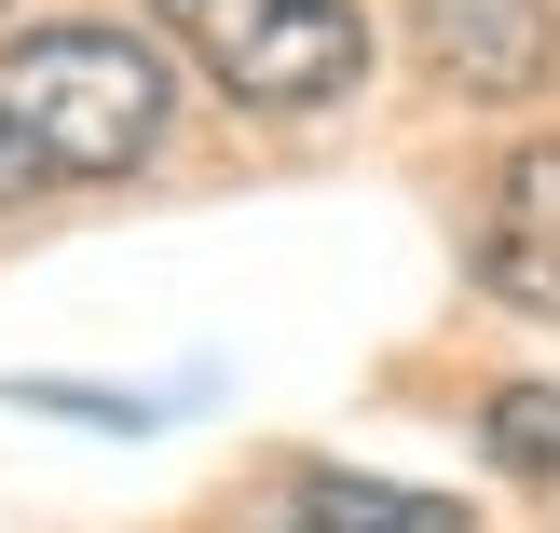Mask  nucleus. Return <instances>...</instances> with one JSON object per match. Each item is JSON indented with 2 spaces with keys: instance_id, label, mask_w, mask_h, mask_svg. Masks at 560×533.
<instances>
[{
  "instance_id": "obj_6",
  "label": "nucleus",
  "mask_w": 560,
  "mask_h": 533,
  "mask_svg": "<svg viewBox=\"0 0 560 533\" xmlns=\"http://www.w3.org/2000/svg\"><path fill=\"white\" fill-rule=\"evenodd\" d=\"M479 465H506L520 493H560V383H492L479 397Z\"/></svg>"
},
{
  "instance_id": "obj_4",
  "label": "nucleus",
  "mask_w": 560,
  "mask_h": 533,
  "mask_svg": "<svg viewBox=\"0 0 560 533\" xmlns=\"http://www.w3.org/2000/svg\"><path fill=\"white\" fill-rule=\"evenodd\" d=\"M410 69L452 109H520L560 82V0H410Z\"/></svg>"
},
{
  "instance_id": "obj_3",
  "label": "nucleus",
  "mask_w": 560,
  "mask_h": 533,
  "mask_svg": "<svg viewBox=\"0 0 560 533\" xmlns=\"http://www.w3.org/2000/svg\"><path fill=\"white\" fill-rule=\"evenodd\" d=\"M465 288L560 328V137H506L492 151L479 219H465Z\"/></svg>"
},
{
  "instance_id": "obj_5",
  "label": "nucleus",
  "mask_w": 560,
  "mask_h": 533,
  "mask_svg": "<svg viewBox=\"0 0 560 533\" xmlns=\"http://www.w3.org/2000/svg\"><path fill=\"white\" fill-rule=\"evenodd\" d=\"M246 533H479V507L424 479H370V465H288L246 493Z\"/></svg>"
},
{
  "instance_id": "obj_1",
  "label": "nucleus",
  "mask_w": 560,
  "mask_h": 533,
  "mask_svg": "<svg viewBox=\"0 0 560 533\" xmlns=\"http://www.w3.org/2000/svg\"><path fill=\"white\" fill-rule=\"evenodd\" d=\"M178 137V55L137 14H55L0 42V219L151 178Z\"/></svg>"
},
{
  "instance_id": "obj_2",
  "label": "nucleus",
  "mask_w": 560,
  "mask_h": 533,
  "mask_svg": "<svg viewBox=\"0 0 560 533\" xmlns=\"http://www.w3.org/2000/svg\"><path fill=\"white\" fill-rule=\"evenodd\" d=\"M151 27H164V55H191V69L246 109V124H315L383 55L370 0H151Z\"/></svg>"
}]
</instances>
